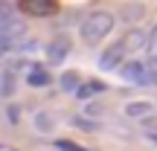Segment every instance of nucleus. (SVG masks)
Wrapping results in <instances>:
<instances>
[{
  "mask_svg": "<svg viewBox=\"0 0 157 151\" xmlns=\"http://www.w3.org/2000/svg\"><path fill=\"white\" fill-rule=\"evenodd\" d=\"M26 35V26H23V17L17 15L12 6L0 3V52L15 50L17 44Z\"/></svg>",
  "mask_w": 157,
  "mask_h": 151,
  "instance_id": "nucleus-1",
  "label": "nucleus"
},
{
  "mask_svg": "<svg viewBox=\"0 0 157 151\" xmlns=\"http://www.w3.org/2000/svg\"><path fill=\"white\" fill-rule=\"evenodd\" d=\"M111 29H113V15H108V12H93V15H87L82 21V38L87 41V44H96V41H102Z\"/></svg>",
  "mask_w": 157,
  "mask_h": 151,
  "instance_id": "nucleus-2",
  "label": "nucleus"
},
{
  "mask_svg": "<svg viewBox=\"0 0 157 151\" xmlns=\"http://www.w3.org/2000/svg\"><path fill=\"white\" fill-rule=\"evenodd\" d=\"M122 78L128 84H137V87H151V81H148V70H146V61H128L122 64Z\"/></svg>",
  "mask_w": 157,
  "mask_h": 151,
  "instance_id": "nucleus-3",
  "label": "nucleus"
},
{
  "mask_svg": "<svg viewBox=\"0 0 157 151\" xmlns=\"http://www.w3.org/2000/svg\"><path fill=\"white\" fill-rule=\"evenodd\" d=\"M67 55H70V38L58 35V38H52L50 44H47V61L50 64H61Z\"/></svg>",
  "mask_w": 157,
  "mask_h": 151,
  "instance_id": "nucleus-4",
  "label": "nucleus"
},
{
  "mask_svg": "<svg viewBox=\"0 0 157 151\" xmlns=\"http://www.w3.org/2000/svg\"><path fill=\"white\" fill-rule=\"evenodd\" d=\"M122 52H125V47H122V44L108 47V50L102 52V58H99V67H102V70H113L119 61H122Z\"/></svg>",
  "mask_w": 157,
  "mask_h": 151,
  "instance_id": "nucleus-5",
  "label": "nucleus"
},
{
  "mask_svg": "<svg viewBox=\"0 0 157 151\" xmlns=\"http://www.w3.org/2000/svg\"><path fill=\"white\" fill-rule=\"evenodd\" d=\"M15 93V73L12 67H0V99Z\"/></svg>",
  "mask_w": 157,
  "mask_h": 151,
  "instance_id": "nucleus-6",
  "label": "nucleus"
},
{
  "mask_svg": "<svg viewBox=\"0 0 157 151\" xmlns=\"http://www.w3.org/2000/svg\"><path fill=\"white\" fill-rule=\"evenodd\" d=\"M125 113L134 116V119H146V116L154 113V108H151V102H131V105L125 108Z\"/></svg>",
  "mask_w": 157,
  "mask_h": 151,
  "instance_id": "nucleus-7",
  "label": "nucleus"
},
{
  "mask_svg": "<svg viewBox=\"0 0 157 151\" xmlns=\"http://www.w3.org/2000/svg\"><path fill=\"white\" fill-rule=\"evenodd\" d=\"M146 41H148L146 32H131L128 41H122V47H125V50H137V47H146Z\"/></svg>",
  "mask_w": 157,
  "mask_h": 151,
  "instance_id": "nucleus-8",
  "label": "nucleus"
},
{
  "mask_svg": "<svg viewBox=\"0 0 157 151\" xmlns=\"http://www.w3.org/2000/svg\"><path fill=\"white\" fill-rule=\"evenodd\" d=\"M26 81L32 84V87H44V84H50V76H47V70H29Z\"/></svg>",
  "mask_w": 157,
  "mask_h": 151,
  "instance_id": "nucleus-9",
  "label": "nucleus"
},
{
  "mask_svg": "<svg viewBox=\"0 0 157 151\" xmlns=\"http://www.w3.org/2000/svg\"><path fill=\"white\" fill-rule=\"evenodd\" d=\"M102 90H105V84H102V81H90L87 87H76V93L78 96H90V93H102Z\"/></svg>",
  "mask_w": 157,
  "mask_h": 151,
  "instance_id": "nucleus-10",
  "label": "nucleus"
},
{
  "mask_svg": "<svg viewBox=\"0 0 157 151\" xmlns=\"http://www.w3.org/2000/svg\"><path fill=\"white\" fill-rule=\"evenodd\" d=\"M146 70H148V81H151V87H157V58H148Z\"/></svg>",
  "mask_w": 157,
  "mask_h": 151,
  "instance_id": "nucleus-11",
  "label": "nucleus"
},
{
  "mask_svg": "<svg viewBox=\"0 0 157 151\" xmlns=\"http://www.w3.org/2000/svg\"><path fill=\"white\" fill-rule=\"evenodd\" d=\"M76 81H78L76 73H64V76H61V87H64V90H76Z\"/></svg>",
  "mask_w": 157,
  "mask_h": 151,
  "instance_id": "nucleus-12",
  "label": "nucleus"
},
{
  "mask_svg": "<svg viewBox=\"0 0 157 151\" xmlns=\"http://www.w3.org/2000/svg\"><path fill=\"white\" fill-rule=\"evenodd\" d=\"M58 148H61V151H87V148L76 145V142H70V140H58Z\"/></svg>",
  "mask_w": 157,
  "mask_h": 151,
  "instance_id": "nucleus-13",
  "label": "nucleus"
},
{
  "mask_svg": "<svg viewBox=\"0 0 157 151\" xmlns=\"http://www.w3.org/2000/svg\"><path fill=\"white\" fill-rule=\"evenodd\" d=\"M146 44H148V50H151V58H157V26L151 29V35H148Z\"/></svg>",
  "mask_w": 157,
  "mask_h": 151,
  "instance_id": "nucleus-14",
  "label": "nucleus"
},
{
  "mask_svg": "<svg viewBox=\"0 0 157 151\" xmlns=\"http://www.w3.org/2000/svg\"><path fill=\"white\" fill-rule=\"evenodd\" d=\"M23 9H26V12H50L52 6H47V3H26Z\"/></svg>",
  "mask_w": 157,
  "mask_h": 151,
  "instance_id": "nucleus-15",
  "label": "nucleus"
},
{
  "mask_svg": "<svg viewBox=\"0 0 157 151\" xmlns=\"http://www.w3.org/2000/svg\"><path fill=\"white\" fill-rule=\"evenodd\" d=\"M148 140H151V142H154V145H157V134H148Z\"/></svg>",
  "mask_w": 157,
  "mask_h": 151,
  "instance_id": "nucleus-16",
  "label": "nucleus"
}]
</instances>
